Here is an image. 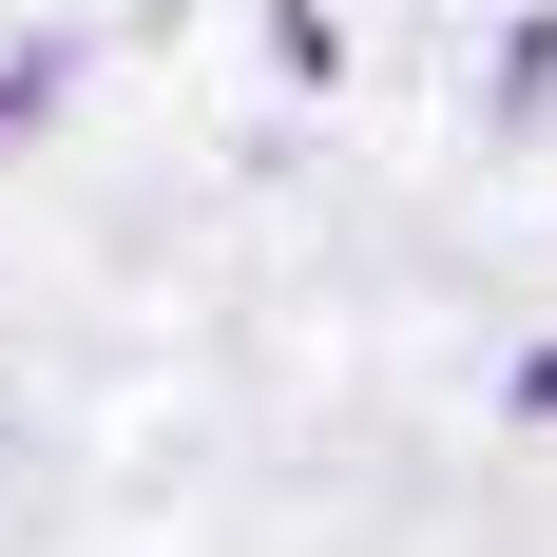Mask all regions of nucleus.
Here are the masks:
<instances>
[{
    "mask_svg": "<svg viewBox=\"0 0 557 557\" xmlns=\"http://www.w3.org/2000/svg\"><path fill=\"white\" fill-rule=\"evenodd\" d=\"M39 97H58V39H39V58H0V135H20Z\"/></svg>",
    "mask_w": 557,
    "mask_h": 557,
    "instance_id": "f257e3e1",
    "label": "nucleus"
},
{
    "mask_svg": "<svg viewBox=\"0 0 557 557\" xmlns=\"http://www.w3.org/2000/svg\"><path fill=\"white\" fill-rule=\"evenodd\" d=\"M519 423H557V346H539V366H519Z\"/></svg>",
    "mask_w": 557,
    "mask_h": 557,
    "instance_id": "f03ea898",
    "label": "nucleus"
}]
</instances>
